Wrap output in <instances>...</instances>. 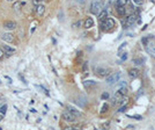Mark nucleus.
I'll return each mask as SVG.
<instances>
[{
    "label": "nucleus",
    "mask_w": 155,
    "mask_h": 130,
    "mask_svg": "<svg viewBox=\"0 0 155 130\" xmlns=\"http://www.w3.org/2000/svg\"><path fill=\"white\" fill-rule=\"evenodd\" d=\"M87 69H88V65H87V63H85V65H83V71H86Z\"/></svg>",
    "instance_id": "obj_33"
},
{
    "label": "nucleus",
    "mask_w": 155,
    "mask_h": 130,
    "mask_svg": "<svg viewBox=\"0 0 155 130\" xmlns=\"http://www.w3.org/2000/svg\"><path fill=\"white\" fill-rule=\"evenodd\" d=\"M116 7H117V13L119 16H124L126 14V9H125V5H119V4H116Z\"/></svg>",
    "instance_id": "obj_7"
},
{
    "label": "nucleus",
    "mask_w": 155,
    "mask_h": 130,
    "mask_svg": "<svg viewBox=\"0 0 155 130\" xmlns=\"http://www.w3.org/2000/svg\"><path fill=\"white\" fill-rule=\"evenodd\" d=\"M108 108H109V107H108V104H104V106L102 107V110H101V113L103 114V113H105V111H108Z\"/></svg>",
    "instance_id": "obj_23"
},
{
    "label": "nucleus",
    "mask_w": 155,
    "mask_h": 130,
    "mask_svg": "<svg viewBox=\"0 0 155 130\" xmlns=\"http://www.w3.org/2000/svg\"><path fill=\"white\" fill-rule=\"evenodd\" d=\"M102 100H106V99H109V93H106V92H104L103 94H102Z\"/></svg>",
    "instance_id": "obj_22"
},
{
    "label": "nucleus",
    "mask_w": 155,
    "mask_h": 130,
    "mask_svg": "<svg viewBox=\"0 0 155 130\" xmlns=\"http://www.w3.org/2000/svg\"><path fill=\"white\" fill-rule=\"evenodd\" d=\"M127 1H129V0H117V4H119V5H125Z\"/></svg>",
    "instance_id": "obj_25"
},
{
    "label": "nucleus",
    "mask_w": 155,
    "mask_h": 130,
    "mask_svg": "<svg viewBox=\"0 0 155 130\" xmlns=\"http://www.w3.org/2000/svg\"><path fill=\"white\" fill-rule=\"evenodd\" d=\"M62 118H64L66 122H69V123H73L76 121V116L74 114H72L69 110H66L62 113Z\"/></svg>",
    "instance_id": "obj_4"
},
{
    "label": "nucleus",
    "mask_w": 155,
    "mask_h": 130,
    "mask_svg": "<svg viewBox=\"0 0 155 130\" xmlns=\"http://www.w3.org/2000/svg\"><path fill=\"white\" fill-rule=\"evenodd\" d=\"M134 2H135L136 5H140V4H142V0H133Z\"/></svg>",
    "instance_id": "obj_32"
},
{
    "label": "nucleus",
    "mask_w": 155,
    "mask_h": 130,
    "mask_svg": "<svg viewBox=\"0 0 155 130\" xmlns=\"http://www.w3.org/2000/svg\"><path fill=\"white\" fill-rule=\"evenodd\" d=\"M106 15H108V12H106L105 9H102L101 13L98 14V20H99V21H103L104 19L106 18Z\"/></svg>",
    "instance_id": "obj_16"
},
{
    "label": "nucleus",
    "mask_w": 155,
    "mask_h": 130,
    "mask_svg": "<svg viewBox=\"0 0 155 130\" xmlns=\"http://www.w3.org/2000/svg\"><path fill=\"white\" fill-rule=\"evenodd\" d=\"M129 76L131 77L132 79H135L140 76V71L138 69H130L129 70Z\"/></svg>",
    "instance_id": "obj_8"
},
{
    "label": "nucleus",
    "mask_w": 155,
    "mask_h": 130,
    "mask_svg": "<svg viewBox=\"0 0 155 130\" xmlns=\"http://www.w3.org/2000/svg\"><path fill=\"white\" fill-rule=\"evenodd\" d=\"M145 49H146V51H147V52L149 53L153 58H155V42H154V43L148 44V45H146Z\"/></svg>",
    "instance_id": "obj_6"
},
{
    "label": "nucleus",
    "mask_w": 155,
    "mask_h": 130,
    "mask_svg": "<svg viewBox=\"0 0 155 130\" xmlns=\"http://www.w3.org/2000/svg\"><path fill=\"white\" fill-rule=\"evenodd\" d=\"M4 27L8 30H13L16 28V23L14 22V21H6V22L4 23Z\"/></svg>",
    "instance_id": "obj_9"
},
{
    "label": "nucleus",
    "mask_w": 155,
    "mask_h": 130,
    "mask_svg": "<svg viewBox=\"0 0 155 130\" xmlns=\"http://www.w3.org/2000/svg\"><path fill=\"white\" fill-rule=\"evenodd\" d=\"M133 63L136 64V65H141L143 63V60L142 59H133Z\"/></svg>",
    "instance_id": "obj_21"
},
{
    "label": "nucleus",
    "mask_w": 155,
    "mask_h": 130,
    "mask_svg": "<svg viewBox=\"0 0 155 130\" xmlns=\"http://www.w3.org/2000/svg\"><path fill=\"white\" fill-rule=\"evenodd\" d=\"M1 38L4 39L5 42H13V35L12 34H9V32H5V34H2V36H1Z\"/></svg>",
    "instance_id": "obj_11"
},
{
    "label": "nucleus",
    "mask_w": 155,
    "mask_h": 130,
    "mask_svg": "<svg viewBox=\"0 0 155 130\" xmlns=\"http://www.w3.org/2000/svg\"><path fill=\"white\" fill-rule=\"evenodd\" d=\"M68 110L71 111L72 114H74V115H75V116H80V115H81V114H80V111H78V110H76V109L72 108V107H68Z\"/></svg>",
    "instance_id": "obj_19"
},
{
    "label": "nucleus",
    "mask_w": 155,
    "mask_h": 130,
    "mask_svg": "<svg viewBox=\"0 0 155 130\" xmlns=\"http://www.w3.org/2000/svg\"><path fill=\"white\" fill-rule=\"evenodd\" d=\"M6 110H7V106H6V104H4V106L0 107V114H1L2 116L6 114Z\"/></svg>",
    "instance_id": "obj_20"
},
{
    "label": "nucleus",
    "mask_w": 155,
    "mask_h": 130,
    "mask_svg": "<svg viewBox=\"0 0 155 130\" xmlns=\"http://www.w3.org/2000/svg\"><path fill=\"white\" fill-rule=\"evenodd\" d=\"M120 77H122V72H116V73H112L106 77L105 81L108 85H113V84H117L118 81H119Z\"/></svg>",
    "instance_id": "obj_3"
},
{
    "label": "nucleus",
    "mask_w": 155,
    "mask_h": 130,
    "mask_svg": "<svg viewBox=\"0 0 155 130\" xmlns=\"http://www.w3.org/2000/svg\"><path fill=\"white\" fill-rule=\"evenodd\" d=\"M126 129H134V127L130 124V125H127V127H126Z\"/></svg>",
    "instance_id": "obj_34"
},
{
    "label": "nucleus",
    "mask_w": 155,
    "mask_h": 130,
    "mask_svg": "<svg viewBox=\"0 0 155 130\" xmlns=\"http://www.w3.org/2000/svg\"><path fill=\"white\" fill-rule=\"evenodd\" d=\"M4 55H5V53H4V50L0 48V59H1V58H4Z\"/></svg>",
    "instance_id": "obj_31"
},
{
    "label": "nucleus",
    "mask_w": 155,
    "mask_h": 130,
    "mask_svg": "<svg viewBox=\"0 0 155 130\" xmlns=\"http://www.w3.org/2000/svg\"><path fill=\"white\" fill-rule=\"evenodd\" d=\"M75 102H76V103L80 104L81 107H85V106H86V103H87V100H86L85 98H80V99H78Z\"/></svg>",
    "instance_id": "obj_17"
},
{
    "label": "nucleus",
    "mask_w": 155,
    "mask_h": 130,
    "mask_svg": "<svg viewBox=\"0 0 155 130\" xmlns=\"http://www.w3.org/2000/svg\"><path fill=\"white\" fill-rule=\"evenodd\" d=\"M0 84H1V81H0Z\"/></svg>",
    "instance_id": "obj_38"
},
{
    "label": "nucleus",
    "mask_w": 155,
    "mask_h": 130,
    "mask_svg": "<svg viewBox=\"0 0 155 130\" xmlns=\"http://www.w3.org/2000/svg\"><path fill=\"white\" fill-rule=\"evenodd\" d=\"M93 26H94V20H93L92 18H87L85 20V28L86 29H89V28H92Z\"/></svg>",
    "instance_id": "obj_12"
},
{
    "label": "nucleus",
    "mask_w": 155,
    "mask_h": 130,
    "mask_svg": "<svg viewBox=\"0 0 155 130\" xmlns=\"http://www.w3.org/2000/svg\"><path fill=\"white\" fill-rule=\"evenodd\" d=\"M2 50L4 51H6V55L7 56H11L13 52H15V49L14 48H12V46H9V45H4V48H2Z\"/></svg>",
    "instance_id": "obj_13"
},
{
    "label": "nucleus",
    "mask_w": 155,
    "mask_h": 130,
    "mask_svg": "<svg viewBox=\"0 0 155 130\" xmlns=\"http://www.w3.org/2000/svg\"><path fill=\"white\" fill-rule=\"evenodd\" d=\"M101 27H102L103 31H109V30L113 29V27H115V21L110 18L104 19L103 21H101Z\"/></svg>",
    "instance_id": "obj_2"
},
{
    "label": "nucleus",
    "mask_w": 155,
    "mask_h": 130,
    "mask_svg": "<svg viewBox=\"0 0 155 130\" xmlns=\"http://www.w3.org/2000/svg\"><path fill=\"white\" fill-rule=\"evenodd\" d=\"M129 117H131V118H136V120H141V118H142L140 115H130Z\"/></svg>",
    "instance_id": "obj_24"
},
{
    "label": "nucleus",
    "mask_w": 155,
    "mask_h": 130,
    "mask_svg": "<svg viewBox=\"0 0 155 130\" xmlns=\"http://www.w3.org/2000/svg\"><path fill=\"white\" fill-rule=\"evenodd\" d=\"M119 93L120 95H126L127 94V90H126V87H125V86H122V87L119 88Z\"/></svg>",
    "instance_id": "obj_18"
},
{
    "label": "nucleus",
    "mask_w": 155,
    "mask_h": 130,
    "mask_svg": "<svg viewBox=\"0 0 155 130\" xmlns=\"http://www.w3.org/2000/svg\"><path fill=\"white\" fill-rule=\"evenodd\" d=\"M78 1H80V2H82V1H85V0H78Z\"/></svg>",
    "instance_id": "obj_35"
},
{
    "label": "nucleus",
    "mask_w": 155,
    "mask_h": 130,
    "mask_svg": "<svg viewBox=\"0 0 155 130\" xmlns=\"http://www.w3.org/2000/svg\"><path fill=\"white\" fill-rule=\"evenodd\" d=\"M95 73L97 74L98 77H108L109 76V70L105 69V67H97V69H95Z\"/></svg>",
    "instance_id": "obj_5"
},
{
    "label": "nucleus",
    "mask_w": 155,
    "mask_h": 130,
    "mask_svg": "<svg viewBox=\"0 0 155 130\" xmlns=\"http://www.w3.org/2000/svg\"><path fill=\"white\" fill-rule=\"evenodd\" d=\"M7 1H13V0H7Z\"/></svg>",
    "instance_id": "obj_37"
},
{
    "label": "nucleus",
    "mask_w": 155,
    "mask_h": 130,
    "mask_svg": "<svg viewBox=\"0 0 155 130\" xmlns=\"http://www.w3.org/2000/svg\"><path fill=\"white\" fill-rule=\"evenodd\" d=\"M96 85V83L93 80H86L83 81V86H85L86 88H90V87H94V86Z\"/></svg>",
    "instance_id": "obj_15"
},
{
    "label": "nucleus",
    "mask_w": 155,
    "mask_h": 130,
    "mask_svg": "<svg viewBox=\"0 0 155 130\" xmlns=\"http://www.w3.org/2000/svg\"><path fill=\"white\" fill-rule=\"evenodd\" d=\"M125 45H126V43H123V44H122V45H120V46H119V50H118V52H119V53H120V52H122V50H123V49H124V48H125ZM118 56H119V55H118Z\"/></svg>",
    "instance_id": "obj_26"
},
{
    "label": "nucleus",
    "mask_w": 155,
    "mask_h": 130,
    "mask_svg": "<svg viewBox=\"0 0 155 130\" xmlns=\"http://www.w3.org/2000/svg\"><path fill=\"white\" fill-rule=\"evenodd\" d=\"M80 26H81V21H78L76 23H74V25H73V27H74V28H79Z\"/></svg>",
    "instance_id": "obj_27"
},
{
    "label": "nucleus",
    "mask_w": 155,
    "mask_h": 130,
    "mask_svg": "<svg viewBox=\"0 0 155 130\" xmlns=\"http://www.w3.org/2000/svg\"><path fill=\"white\" fill-rule=\"evenodd\" d=\"M119 56H122V59H123V60H125V59L127 58V53H126V52L122 53V55H119Z\"/></svg>",
    "instance_id": "obj_28"
},
{
    "label": "nucleus",
    "mask_w": 155,
    "mask_h": 130,
    "mask_svg": "<svg viewBox=\"0 0 155 130\" xmlns=\"http://www.w3.org/2000/svg\"><path fill=\"white\" fill-rule=\"evenodd\" d=\"M44 12H45V6L44 5H37L36 6V13L38 16H42L44 14Z\"/></svg>",
    "instance_id": "obj_10"
},
{
    "label": "nucleus",
    "mask_w": 155,
    "mask_h": 130,
    "mask_svg": "<svg viewBox=\"0 0 155 130\" xmlns=\"http://www.w3.org/2000/svg\"><path fill=\"white\" fill-rule=\"evenodd\" d=\"M125 110H126V106L122 107V108H120V109H119V110H118V111H119V113H124Z\"/></svg>",
    "instance_id": "obj_30"
},
{
    "label": "nucleus",
    "mask_w": 155,
    "mask_h": 130,
    "mask_svg": "<svg viewBox=\"0 0 155 130\" xmlns=\"http://www.w3.org/2000/svg\"><path fill=\"white\" fill-rule=\"evenodd\" d=\"M134 22H135V15H130V16H127V18H126L127 27H131Z\"/></svg>",
    "instance_id": "obj_14"
},
{
    "label": "nucleus",
    "mask_w": 155,
    "mask_h": 130,
    "mask_svg": "<svg viewBox=\"0 0 155 130\" xmlns=\"http://www.w3.org/2000/svg\"><path fill=\"white\" fill-rule=\"evenodd\" d=\"M1 117H2V115H1V114H0V121H1Z\"/></svg>",
    "instance_id": "obj_36"
},
{
    "label": "nucleus",
    "mask_w": 155,
    "mask_h": 130,
    "mask_svg": "<svg viewBox=\"0 0 155 130\" xmlns=\"http://www.w3.org/2000/svg\"><path fill=\"white\" fill-rule=\"evenodd\" d=\"M41 1H43V0H32V4H34L35 6H37V5H38Z\"/></svg>",
    "instance_id": "obj_29"
},
{
    "label": "nucleus",
    "mask_w": 155,
    "mask_h": 130,
    "mask_svg": "<svg viewBox=\"0 0 155 130\" xmlns=\"http://www.w3.org/2000/svg\"><path fill=\"white\" fill-rule=\"evenodd\" d=\"M102 9H103V1L102 0H93L92 5H90V13L94 15H98Z\"/></svg>",
    "instance_id": "obj_1"
}]
</instances>
